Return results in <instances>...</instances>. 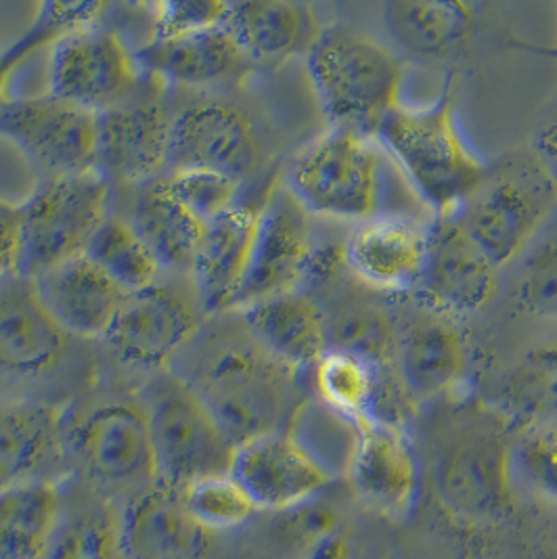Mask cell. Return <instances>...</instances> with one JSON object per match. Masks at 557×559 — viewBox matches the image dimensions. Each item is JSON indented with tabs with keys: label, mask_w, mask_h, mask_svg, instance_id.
<instances>
[{
	"label": "cell",
	"mask_w": 557,
	"mask_h": 559,
	"mask_svg": "<svg viewBox=\"0 0 557 559\" xmlns=\"http://www.w3.org/2000/svg\"><path fill=\"white\" fill-rule=\"evenodd\" d=\"M346 518L342 509L333 506L330 499L321 492L296 508L277 513L275 536L278 543L287 549L289 558L300 554L308 545L317 543L319 538L335 533L337 528L346 526Z\"/></svg>",
	"instance_id": "cell-40"
},
{
	"label": "cell",
	"mask_w": 557,
	"mask_h": 559,
	"mask_svg": "<svg viewBox=\"0 0 557 559\" xmlns=\"http://www.w3.org/2000/svg\"><path fill=\"white\" fill-rule=\"evenodd\" d=\"M509 424L493 408L451 428L434 457L438 497L474 522L506 520L513 509Z\"/></svg>",
	"instance_id": "cell-7"
},
{
	"label": "cell",
	"mask_w": 557,
	"mask_h": 559,
	"mask_svg": "<svg viewBox=\"0 0 557 559\" xmlns=\"http://www.w3.org/2000/svg\"><path fill=\"white\" fill-rule=\"evenodd\" d=\"M230 476L246 488L260 511H287L325 492L331 474L296 438L269 432L241 442Z\"/></svg>",
	"instance_id": "cell-19"
},
{
	"label": "cell",
	"mask_w": 557,
	"mask_h": 559,
	"mask_svg": "<svg viewBox=\"0 0 557 559\" xmlns=\"http://www.w3.org/2000/svg\"><path fill=\"white\" fill-rule=\"evenodd\" d=\"M84 255L130 296L150 289L164 275L150 246L120 214H109Z\"/></svg>",
	"instance_id": "cell-34"
},
{
	"label": "cell",
	"mask_w": 557,
	"mask_h": 559,
	"mask_svg": "<svg viewBox=\"0 0 557 559\" xmlns=\"http://www.w3.org/2000/svg\"><path fill=\"white\" fill-rule=\"evenodd\" d=\"M170 193L203 229L239 204L241 182L208 170H178L164 175Z\"/></svg>",
	"instance_id": "cell-39"
},
{
	"label": "cell",
	"mask_w": 557,
	"mask_h": 559,
	"mask_svg": "<svg viewBox=\"0 0 557 559\" xmlns=\"http://www.w3.org/2000/svg\"><path fill=\"white\" fill-rule=\"evenodd\" d=\"M532 152L536 153L557 177V105L536 130Z\"/></svg>",
	"instance_id": "cell-44"
},
{
	"label": "cell",
	"mask_w": 557,
	"mask_h": 559,
	"mask_svg": "<svg viewBox=\"0 0 557 559\" xmlns=\"http://www.w3.org/2000/svg\"><path fill=\"white\" fill-rule=\"evenodd\" d=\"M453 216L503 269L526 254L554 223L557 177L536 153H511L488 166L481 185Z\"/></svg>",
	"instance_id": "cell-5"
},
{
	"label": "cell",
	"mask_w": 557,
	"mask_h": 559,
	"mask_svg": "<svg viewBox=\"0 0 557 559\" xmlns=\"http://www.w3.org/2000/svg\"><path fill=\"white\" fill-rule=\"evenodd\" d=\"M74 335L43 302L32 277L0 283V376L17 382L52 378L72 356Z\"/></svg>",
	"instance_id": "cell-17"
},
{
	"label": "cell",
	"mask_w": 557,
	"mask_h": 559,
	"mask_svg": "<svg viewBox=\"0 0 557 559\" xmlns=\"http://www.w3.org/2000/svg\"><path fill=\"white\" fill-rule=\"evenodd\" d=\"M34 283L59 325L82 342H103L130 296L86 255L55 266Z\"/></svg>",
	"instance_id": "cell-24"
},
{
	"label": "cell",
	"mask_w": 557,
	"mask_h": 559,
	"mask_svg": "<svg viewBox=\"0 0 557 559\" xmlns=\"http://www.w3.org/2000/svg\"><path fill=\"white\" fill-rule=\"evenodd\" d=\"M390 168L378 136L330 127L296 153L285 189L310 216L360 225L390 212Z\"/></svg>",
	"instance_id": "cell-4"
},
{
	"label": "cell",
	"mask_w": 557,
	"mask_h": 559,
	"mask_svg": "<svg viewBox=\"0 0 557 559\" xmlns=\"http://www.w3.org/2000/svg\"><path fill=\"white\" fill-rule=\"evenodd\" d=\"M430 223L408 212H386L356 225L342 246L344 264L374 289L415 292L424 271Z\"/></svg>",
	"instance_id": "cell-20"
},
{
	"label": "cell",
	"mask_w": 557,
	"mask_h": 559,
	"mask_svg": "<svg viewBox=\"0 0 557 559\" xmlns=\"http://www.w3.org/2000/svg\"><path fill=\"white\" fill-rule=\"evenodd\" d=\"M61 484V515L49 559H125L122 509L84 478Z\"/></svg>",
	"instance_id": "cell-28"
},
{
	"label": "cell",
	"mask_w": 557,
	"mask_h": 559,
	"mask_svg": "<svg viewBox=\"0 0 557 559\" xmlns=\"http://www.w3.org/2000/svg\"><path fill=\"white\" fill-rule=\"evenodd\" d=\"M66 451L80 476L105 495L128 499L159 483L150 411L132 399H103L78 413H66Z\"/></svg>",
	"instance_id": "cell-6"
},
{
	"label": "cell",
	"mask_w": 557,
	"mask_h": 559,
	"mask_svg": "<svg viewBox=\"0 0 557 559\" xmlns=\"http://www.w3.org/2000/svg\"><path fill=\"white\" fill-rule=\"evenodd\" d=\"M396 365L406 390L415 401L453 392L467 376V348L453 321L419 308L396 323Z\"/></svg>",
	"instance_id": "cell-23"
},
{
	"label": "cell",
	"mask_w": 557,
	"mask_h": 559,
	"mask_svg": "<svg viewBox=\"0 0 557 559\" xmlns=\"http://www.w3.org/2000/svg\"><path fill=\"white\" fill-rule=\"evenodd\" d=\"M321 250L312 216L294 200L285 185L275 189L260 205L252 258L237 308L241 310L289 292H305Z\"/></svg>",
	"instance_id": "cell-12"
},
{
	"label": "cell",
	"mask_w": 557,
	"mask_h": 559,
	"mask_svg": "<svg viewBox=\"0 0 557 559\" xmlns=\"http://www.w3.org/2000/svg\"><path fill=\"white\" fill-rule=\"evenodd\" d=\"M241 312L258 346L296 373L310 371L331 348L328 314L308 292L273 296Z\"/></svg>",
	"instance_id": "cell-26"
},
{
	"label": "cell",
	"mask_w": 557,
	"mask_h": 559,
	"mask_svg": "<svg viewBox=\"0 0 557 559\" xmlns=\"http://www.w3.org/2000/svg\"><path fill=\"white\" fill-rule=\"evenodd\" d=\"M141 72L175 86H212L230 80L252 63L227 27L216 26L175 38H152L137 49Z\"/></svg>",
	"instance_id": "cell-27"
},
{
	"label": "cell",
	"mask_w": 557,
	"mask_h": 559,
	"mask_svg": "<svg viewBox=\"0 0 557 559\" xmlns=\"http://www.w3.org/2000/svg\"><path fill=\"white\" fill-rule=\"evenodd\" d=\"M127 218L150 246L164 273H191L203 227L170 193L164 177L141 185Z\"/></svg>",
	"instance_id": "cell-30"
},
{
	"label": "cell",
	"mask_w": 557,
	"mask_h": 559,
	"mask_svg": "<svg viewBox=\"0 0 557 559\" xmlns=\"http://www.w3.org/2000/svg\"><path fill=\"white\" fill-rule=\"evenodd\" d=\"M105 4L103 2H43L32 27L9 47L0 49V107L7 99V88L15 70L26 61L29 55L49 47L57 38L97 26L102 20Z\"/></svg>",
	"instance_id": "cell-35"
},
{
	"label": "cell",
	"mask_w": 557,
	"mask_h": 559,
	"mask_svg": "<svg viewBox=\"0 0 557 559\" xmlns=\"http://www.w3.org/2000/svg\"><path fill=\"white\" fill-rule=\"evenodd\" d=\"M511 469L513 483L524 484L557 506V428H520L511 444Z\"/></svg>",
	"instance_id": "cell-38"
},
{
	"label": "cell",
	"mask_w": 557,
	"mask_h": 559,
	"mask_svg": "<svg viewBox=\"0 0 557 559\" xmlns=\"http://www.w3.org/2000/svg\"><path fill=\"white\" fill-rule=\"evenodd\" d=\"M262 166V136L241 107L210 99L187 105L175 116L168 173L208 170L244 185Z\"/></svg>",
	"instance_id": "cell-14"
},
{
	"label": "cell",
	"mask_w": 557,
	"mask_h": 559,
	"mask_svg": "<svg viewBox=\"0 0 557 559\" xmlns=\"http://www.w3.org/2000/svg\"><path fill=\"white\" fill-rule=\"evenodd\" d=\"M355 444L346 478L360 503L383 518L403 520L419 499L424 467L403 426L365 417L353 424Z\"/></svg>",
	"instance_id": "cell-16"
},
{
	"label": "cell",
	"mask_w": 557,
	"mask_h": 559,
	"mask_svg": "<svg viewBox=\"0 0 557 559\" xmlns=\"http://www.w3.org/2000/svg\"><path fill=\"white\" fill-rule=\"evenodd\" d=\"M214 533L185 506L182 490L157 483L122 508L125 559H208Z\"/></svg>",
	"instance_id": "cell-21"
},
{
	"label": "cell",
	"mask_w": 557,
	"mask_h": 559,
	"mask_svg": "<svg viewBox=\"0 0 557 559\" xmlns=\"http://www.w3.org/2000/svg\"><path fill=\"white\" fill-rule=\"evenodd\" d=\"M306 66L330 127L378 136L386 118L403 103V63L355 27H321L306 51Z\"/></svg>",
	"instance_id": "cell-3"
},
{
	"label": "cell",
	"mask_w": 557,
	"mask_h": 559,
	"mask_svg": "<svg viewBox=\"0 0 557 559\" xmlns=\"http://www.w3.org/2000/svg\"><path fill=\"white\" fill-rule=\"evenodd\" d=\"M61 515V484L34 480L0 490V559H49Z\"/></svg>",
	"instance_id": "cell-31"
},
{
	"label": "cell",
	"mask_w": 557,
	"mask_h": 559,
	"mask_svg": "<svg viewBox=\"0 0 557 559\" xmlns=\"http://www.w3.org/2000/svg\"><path fill=\"white\" fill-rule=\"evenodd\" d=\"M383 20L405 51L438 57L470 36L476 9L453 0H394L386 4Z\"/></svg>",
	"instance_id": "cell-33"
},
{
	"label": "cell",
	"mask_w": 557,
	"mask_h": 559,
	"mask_svg": "<svg viewBox=\"0 0 557 559\" xmlns=\"http://www.w3.org/2000/svg\"><path fill=\"white\" fill-rule=\"evenodd\" d=\"M358 545L351 524L337 528L335 533L319 538L317 543L308 545L300 554L292 559H356Z\"/></svg>",
	"instance_id": "cell-43"
},
{
	"label": "cell",
	"mask_w": 557,
	"mask_h": 559,
	"mask_svg": "<svg viewBox=\"0 0 557 559\" xmlns=\"http://www.w3.org/2000/svg\"><path fill=\"white\" fill-rule=\"evenodd\" d=\"M137 51L109 27H84L51 45V95L103 114L130 99L141 80Z\"/></svg>",
	"instance_id": "cell-13"
},
{
	"label": "cell",
	"mask_w": 557,
	"mask_h": 559,
	"mask_svg": "<svg viewBox=\"0 0 557 559\" xmlns=\"http://www.w3.org/2000/svg\"><path fill=\"white\" fill-rule=\"evenodd\" d=\"M159 483L178 490L227 476L237 444L216 415L173 371L155 376L147 396Z\"/></svg>",
	"instance_id": "cell-8"
},
{
	"label": "cell",
	"mask_w": 557,
	"mask_h": 559,
	"mask_svg": "<svg viewBox=\"0 0 557 559\" xmlns=\"http://www.w3.org/2000/svg\"><path fill=\"white\" fill-rule=\"evenodd\" d=\"M228 2L221 0H168L153 4V38H175L182 34L223 26Z\"/></svg>",
	"instance_id": "cell-41"
},
{
	"label": "cell",
	"mask_w": 557,
	"mask_h": 559,
	"mask_svg": "<svg viewBox=\"0 0 557 559\" xmlns=\"http://www.w3.org/2000/svg\"><path fill=\"white\" fill-rule=\"evenodd\" d=\"M223 26L250 61H281L308 51L321 27L303 2L239 0L228 2Z\"/></svg>",
	"instance_id": "cell-29"
},
{
	"label": "cell",
	"mask_w": 557,
	"mask_h": 559,
	"mask_svg": "<svg viewBox=\"0 0 557 559\" xmlns=\"http://www.w3.org/2000/svg\"><path fill=\"white\" fill-rule=\"evenodd\" d=\"M490 408L509 426L557 428V344L522 356L497 383Z\"/></svg>",
	"instance_id": "cell-32"
},
{
	"label": "cell",
	"mask_w": 557,
	"mask_h": 559,
	"mask_svg": "<svg viewBox=\"0 0 557 559\" xmlns=\"http://www.w3.org/2000/svg\"><path fill=\"white\" fill-rule=\"evenodd\" d=\"M378 141L434 216L453 214L488 170L459 127L451 86L428 105L401 103L381 124Z\"/></svg>",
	"instance_id": "cell-2"
},
{
	"label": "cell",
	"mask_w": 557,
	"mask_h": 559,
	"mask_svg": "<svg viewBox=\"0 0 557 559\" xmlns=\"http://www.w3.org/2000/svg\"><path fill=\"white\" fill-rule=\"evenodd\" d=\"M258 216L260 205L239 202L203 229L189 277L205 314L237 308L252 258Z\"/></svg>",
	"instance_id": "cell-25"
},
{
	"label": "cell",
	"mask_w": 557,
	"mask_h": 559,
	"mask_svg": "<svg viewBox=\"0 0 557 559\" xmlns=\"http://www.w3.org/2000/svg\"><path fill=\"white\" fill-rule=\"evenodd\" d=\"M198 296L157 281L153 287L128 296L103 344L128 369L162 376L203 328Z\"/></svg>",
	"instance_id": "cell-11"
},
{
	"label": "cell",
	"mask_w": 557,
	"mask_h": 559,
	"mask_svg": "<svg viewBox=\"0 0 557 559\" xmlns=\"http://www.w3.org/2000/svg\"><path fill=\"white\" fill-rule=\"evenodd\" d=\"M536 51L541 52V55H547V57H552V59L557 61V45L556 47H549V49H536Z\"/></svg>",
	"instance_id": "cell-45"
},
{
	"label": "cell",
	"mask_w": 557,
	"mask_h": 559,
	"mask_svg": "<svg viewBox=\"0 0 557 559\" xmlns=\"http://www.w3.org/2000/svg\"><path fill=\"white\" fill-rule=\"evenodd\" d=\"M24 207V275L38 277L86 254L111 214V182L102 170L43 178Z\"/></svg>",
	"instance_id": "cell-9"
},
{
	"label": "cell",
	"mask_w": 557,
	"mask_h": 559,
	"mask_svg": "<svg viewBox=\"0 0 557 559\" xmlns=\"http://www.w3.org/2000/svg\"><path fill=\"white\" fill-rule=\"evenodd\" d=\"M501 266L482 250L455 216H434L428 252L415 294L434 312L472 317L495 302Z\"/></svg>",
	"instance_id": "cell-15"
},
{
	"label": "cell",
	"mask_w": 557,
	"mask_h": 559,
	"mask_svg": "<svg viewBox=\"0 0 557 559\" xmlns=\"http://www.w3.org/2000/svg\"><path fill=\"white\" fill-rule=\"evenodd\" d=\"M177 362L182 371L173 373L202 399L237 447L281 432L292 415L298 373L266 355L248 330L246 337H223L202 328Z\"/></svg>",
	"instance_id": "cell-1"
},
{
	"label": "cell",
	"mask_w": 557,
	"mask_h": 559,
	"mask_svg": "<svg viewBox=\"0 0 557 559\" xmlns=\"http://www.w3.org/2000/svg\"><path fill=\"white\" fill-rule=\"evenodd\" d=\"M173 120L159 95H132L99 114V170L122 185L168 175Z\"/></svg>",
	"instance_id": "cell-18"
},
{
	"label": "cell",
	"mask_w": 557,
	"mask_h": 559,
	"mask_svg": "<svg viewBox=\"0 0 557 559\" xmlns=\"http://www.w3.org/2000/svg\"><path fill=\"white\" fill-rule=\"evenodd\" d=\"M182 499L191 515L212 533L241 528L260 511L230 474L189 484L182 488Z\"/></svg>",
	"instance_id": "cell-37"
},
{
	"label": "cell",
	"mask_w": 557,
	"mask_h": 559,
	"mask_svg": "<svg viewBox=\"0 0 557 559\" xmlns=\"http://www.w3.org/2000/svg\"><path fill=\"white\" fill-rule=\"evenodd\" d=\"M24 207L0 198V283L24 275Z\"/></svg>",
	"instance_id": "cell-42"
},
{
	"label": "cell",
	"mask_w": 557,
	"mask_h": 559,
	"mask_svg": "<svg viewBox=\"0 0 557 559\" xmlns=\"http://www.w3.org/2000/svg\"><path fill=\"white\" fill-rule=\"evenodd\" d=\"M0 139L11 141L45 178L99 170V114L51 93L4 103Z\"/></svg>",
	"instance_id": "cell-10"
},
{
	"label": "cell",
	"mask_w": 557,
	"mask_h": 559,
	"mask_svg": "<svg viewBox=\"0 0 557 559\" xmlns=\"http://www.w3.org/2000/svg\"><path fill=\"white\" fill-rule=\"evenodd\" d=\"M513 296L522 312L541 319H557V216L531 250L520 258Z\"/></svg>",
	"instance_id": "cell-36"
},
{
	"label": "cell",
	"mask_w": 557,
	"mask_h": 559,
	"mask_svg": "<svg viewBox=\"0 0 557 559\" xmlns=\"http://www.w3.org/2000/svg\"><path fill=\"white\" fill-rule=\"evenodd\" d=\"M66 411L47 401L0 399V490L52 480L66 463Z\"/></svg>",
	"instance_id": "cell-22"
}]
</instances>
